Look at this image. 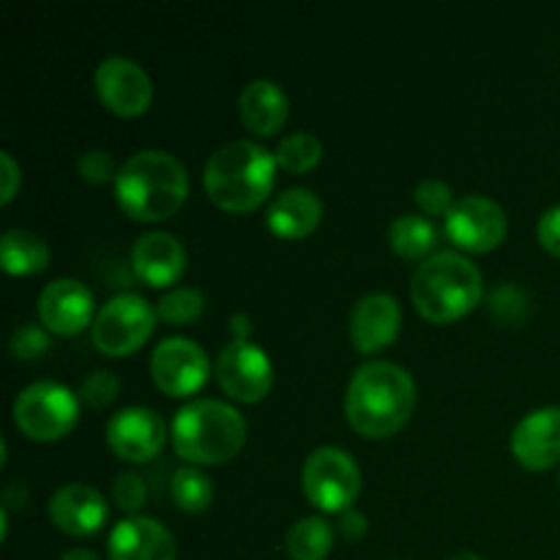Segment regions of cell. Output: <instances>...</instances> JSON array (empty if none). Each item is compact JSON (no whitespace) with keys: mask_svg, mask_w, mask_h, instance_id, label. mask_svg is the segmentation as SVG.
I'll list each match as a JSON object with an SVG mask.
<instances>
[{"mask_svg":"<svg viewBox=\"0 0 560 560\" xmlns=\"http://www.w3.org/2000/svg\"><path fill=\"white\" fill-rule=\"evenodd\" d=\"M120 394V377L109 370H96L82 381L80 397L82 402L91 405V408L102 410L107 405H113Z\"/></svg>","mask_w":560,"mask_h":560,"instance_id":"f1b7e54d","label":"cell"},{"mask_svg":"<svg viewBox=\"0 0 560 560\" xmlns=\"http://www.w3.org/2000/svg\"><path fill=\"white\" fill-rule=\"evenodd\" d=\"M301 490L320 512L345 514L361 492V470L345 448L320 446L304 459Z\"/></svg>","mask_w":560,"mask_h":560,"instance_id":"52a82bcc","label":"cell"},{"mask_svg":"<svg viewBox=\"0 0 560 560\" xmlns=\"http://www.w3.org/2000/svg\"><path fill=\"white\" fill-rule=\"evenodd\" d=\"M277 153L255 140H233L211 153L202 173L213 206L230 213H246L268 200L277 180Z\"/></svg>","mask_w":560,"mask_h":560,"instance_id":"3957f363","label":"cell"},{"mask_svg":"<svg viewBox=\"0 0 560 560\" xmlns=\"http://www.w3.org/2000/svg\"><path fill=\"white\" fill-rule=\"evenodd\" d=\"M36 312L42 326L49 334L74 337L82 328L91 326L93 317V293L80 279H55L38 293Z\"/></svg>","mask_w":560,"mask_h":560,"instance_id":"5bb4252c","label":"cell"},{"mask_svg":"<svg viewBox=\"0 0 560 560\" xmlns=\"http://www.w3.org/2000/svg\"><path fill=\"white\" fill-rule=\"evenodd\" d=\"M115 197L126 217L137 222H164L189 197V173L178 156L145 148L126 159L115 178Z\"/></svg>","mask_w":560,"mask_h":560,"instance_id":"7a4b0ae2","label":"cell"},{"mask_svg":"<svg viewBox=\"0 0 560 560\" xmlns=\"http://www.w3.org/2000/svg\"><path fill=\"white\" fill-rule=\"evenodd\" d=\"M485 290V277L459 252H435L419 262L410 279V301L430 323H454L476 310Z\"/></svg>","mask_w":560,"mask_h":560,"instance_id":"277c9868","label":"cell"},{"mask_svg":"<svg viewBox=\"0 0 560 560\" xmlns=\"http://www.w3.org/2000/svg\"><path fill=\"white\" fill-rule=\"evenodd\" d=\"M113 498H115V503L124 509V512H129L131 517H135V512H140V509L145 506V498H148L142 476L131 474V470L118 474V479H115V485H113Z\"/></svg>","mask_w":560,"mask_h":560,"instance_id":"1f68e13d","label":"cell"},{"mask_svg":"<svg viewBox=\"0 0 560 560\" xmlns=\"http://www.w3.org/2000/svg\"><path fill=\"white\" fill-rule=\"evenodd\" d=\"M206 310V299L197 288H173L156 301V317L164 323H175V326H186L195 323Z\"/></svg>","mask_w":560,"mask_h":560,"instance_id":"4316f807","label":"cell"},{"mask_svg":"<svg viewBox=\"0 0 560 560\" xmlns=\"http://www.w3.org/2000/svg\"><path fill=\"white\" fill-rule=\"evenodd\" d=\"M167 441V427L156 410L131 405L107 421V446L124 463H151Z\"/></svg>","mask_w":560,"mask_h":560,"instance_id":"4fadbf2b","label":"cell"},{"mask_svg":"<svg viewBox=\"0 0 560 560\" xmlns=\"http://www.w3.org/2000/svg\"><path fill=\"white\" fill-rule=\"evenodd\" d=\"M506 211L492 197L465 195L446 213V235L465 252H492L506 238Z\"/></svg>","mask_w":560,"mask_h":560,"instance_id":"8fae6325","label":"cell"},{"mask_svg":"<svg viewBox=\"0 0 560 560\" xmlns=\"http://www.w3.org/2000/svg\"><path fill=\"white\" fill-rule=\"evenodd\" d=\"M416 408V383L394 361H366L353 372L345 392V419L359 435H394L410 421Z\"/></svg>","mask_w":560,"mask_h":560,"instance_id":"6da1fadb","label":"cell"},{"mask_svg":"<svg viewBox=\"0 0 560 560\" xmlns=\"http://www.w3.org/2000/svg\"><path fill=\"white\" fill-rule=\"evenodd\" d=\"M230 326H233V339H249V317L233 315L230 317Z\"/></svg>","mask_w":560,"mask_h":560,"instance_id":"8d00e7d4","label":"cell"},{"mask_svg":"<svg viewBox=\"0 0 560 560\" xmlns=\"http://www.w3.org/2000/svg\"><path fill=\"white\" fill-rule=\"evenodd\" d=\"M413 200L416 206L421 208L424 217H446L452 211L454 200V191L446 180L441 178H424L419 186L413 189Z\"/></svg>","mask_w":560,"mask_h":560,"instance_id":"83f0119b","label":"cell"},{"mask_svg":"<svg viewBox=\"0 0 560 560\" xmlns=\"http://www.w3.org/2000/svg\"><path fill=\"white\" fill-rule=\"evenodd\" d=\"M170 441L189 465H222L244 448L246 421L222 399H195L175 413Z\"/></svg>","mask_w":560,"mask_h":560,"instance_id":"5b68a950","label":"cell"},{"mask_svg":"<svg viewBox=\"0 0 560 560\" xmlns=\"http://www.w3.org/2000/svg\"><path fill=\"white\" fill-rule=\"evenodd\" d=\"M366 528H370V523H366L364 514L355 512V509H348V512L342 514V520H339V534L350 541L364 539Z\"/></svg>","mask_w":560,"mask_h":560,"instance_id":"d590c367","label":"cell"},{"mask_svg":"<svg viewBox=\"0 0 560 560\" xmlns=\"http://www.w3.org/2000/svg\"><path fill=\"white\" fill-rule=\"evenodd\" d=\"M238 115L252 135L273 137L288 124V93L273 80H252L238 96Z\"/></svg>","mask_w":560,"mask_h":560,"instance_id":"44dd1931","label":"cell"},{"mask_svg":"<svg viewBox=\"0 0 560 560\" xmlns=\"http://www.w3.org/2000/svg\"><path fill=\"white\" fill-rule=\"evenodd\" d=\"M388 244L402 260H421L432 257L438 246V230L421 213H402L388 228Z\"/></svg>","mask_w":560,"mask_h":560,"instance_id":"603a6c76","label":"cell"},{"mask_svg":"<svg viewBox=\"0 0 560 560\" xmlns=\"http://www.w3.org/2000/svg\"><path fill=\"white\" fill-rule=\"evenodd\" d=\"M323 159V142L312 131H293L277 148V164L284 173L301 175Z\"/></svg>","mask_w":560,"mask_h":560,"instance_id":"484cf974","label":"cell"},{"mask_svg":"<svg viewBox=\"0 0 560 560\" xmlns=\"http://www.w3.org/2000/svg\"><path fill=\"white\" fill-rule=\"evenodd\" d=\"M536 233H539V244L545 246L550 255L560 257V206L547 208V211L541 213Z\"/></svg>","mask_w":560,"mask_h":560,"instance_id":"836d02e7","label":"cell"},{"mask_svg":"<svg viewBox=\"0 0 560 560\" xmlns=\"http://www.w3.org/2000/svg\"><path fill=\"white\" fill-rule=\"evenodd\" d=\"M80 419V399L58 381H36L14 399V424L36 443H55L69 435Z\"/></svg>","mask_w":560,"mask_h":560,"instance_id":"8992f818","label":"cell"},{"mask_svg":"<svg viewBox=\"0 0 560 560\" xmlns=\"http://www.w3.org/2000/svg\"><path fill=\"white\" fill-rule=\"evenodd\" d=\"M211 375V361L200 342L189 337H167L153 348L151 377L167 397H191Z\"/></svg>","mask_w":560,"mask_h":560,"instance_id":"30bf717a","label":"cell"},{"mask_svg":"<svg viewBox=\"0 0 560 560\" xmlns=\"http://www.w3.org/2000/svg\"><path fill=\"white\" fill-rule=\"evenodd\" d=\"M156 326V306L137 293H118L98 310L93 320V345L104 355H129L148 342Z\"/></svg>","mask_w":560,"mask_h":560,"instance_id":"ba28073f","label":"cell"},{"mask_svg":"<svg viewBox=\"0 0 560 560\" xmlns=\"http://www.w3.org/2000/svg\"><path fill=\"white\" fill-rule=\"evenodd\" d=\"M60 560H102V558L91 550H71L66 552V556H60Z\"/></svg>","mask_w":560,"mask_h":560,"instance_id":"74e56055","label":"cell"},{"mask_svg":"<svg viewBox=\"0 0 560 560\" xmlns=\"http://www.w3.org/2000/svg\"><path fill=\"white\" fill-rule=\"evenodd\" d=\"M334 547V528L323 517H301L284 536V550L293 560H323Z\"/></svg>","mask_w":560,"mask_h":560,"instance_id":"cb8c5ba5","label":"cell"},{"mask_svg":"<svg viewBox=\"0 0 560 560\" xmlns=\"http://www.w3.org/2000/svg\"><path fill=\"white\" fill-rule=\"evenodd\" d=\"M107 498L96 487L82 485V481L58 487L55 495L49 498V520L55 523V528L77 536V539L98 534L102 525L107 523Z\"/></svg>","mask_w":560,"mask_h":560,"instance_id":"9a60e30c","label":"cell"},{"mask_svg":"<svg viewBox=\"0 0 560 560\" xmlns=\"http://www.w3.org/2000/svg\"><path fill=\"white\" fill-rule=\"evenodd\" d=\"M109 560H175L178 545L167 525L153 517H126L107 539Z\"/></svg>","mask_w":560,"mask_h":560,"instance_id":"ac0fdd59","label":"cell"},{"mask_svg":"<svg viewBox=\"0 0 560 560\" xmlns=\"http://www.w3.org/2000/svg\"><path fill=\"white\" fill-rule=\"evenodd\" d=\"M402 328V310L388 293H366L350 312V342L364 355L388 348Z\"/></svg>","mask_w":560,"mask_h":560,"instance_id":"2e32d148","label":"cell"},{"mask_svg":"<svg viewBox=\"0 0 560 560\" xmlns=\"http://www.w3.org/2000/svg\"><path fill=\"white\" fill-rule=\"evenodd\" d=\"M217 381L235 402H260L273 386V364L260 345L230 339L217 355Z\"/></svg>","mask_w":560,"mask_h":560,"instance_id":"9c48e42d","label":"cell"},{"mask_svg":"<svg viewBox=\"0 0 560 560\" xmlns=\"http://www.w3.org/2000/svg\"><path fill=\"white\" fill-rule=\"evenodd\" d=\"M96 91L104 107L120 118H137L153 102V82L137 60L109 55L96 69Z\"/></svg>","mask_w":560,"mask_h":560,"instance_id":"7c38bea8","label":"cell"},{"mask_svg":"<svg viewBox=\"0 0 560 560\" xmlns=\"http://www.w3.org/2000/svg\"><path fill=\"white\" fill-rule=\"evenodd\" d=\"M77 170H80V175L88 184H109V180L115 184V178H118L115 159L107 151H102V148H91V151L82 153Z\"/></svg>","mask_w":560,"mask_h":560,"instance_id":"d6a6232c","label":"cell"},{"mask_svg":"<svg viewBox=\"0 0 560 560\" xmlns=\"http://www.w3.org/2000/svg\"><path fill=\"white\" fill-rule=\"evenodd\" d=\"M492 315L501 317L503 323H517L528 312V295L517 288V284H501L495 293L490 295Z\"/></svg>","mask_w":560,"mask_h":560,"instance_id":"4dcf8cb0","label":"cell"},{"mask_svg":"<svg viewBox=\"0 0 560 560\" xmlns=\"http://www.w3.org/2000/svg\"><path fill=\"white\" fill-rule=\"evenodd\" d=\"M135 273L151 288H170L186 271V249L167 230L142 233L131 246Z\"/></svg>","mask_w":560,"mask_h":560,"instance_id":"d6986e66","label":"cell"},{"mask_svg":"<svg viewBox=\"0 0 560 560\" xmlns=\"http://www.w3.org/2000/svg\"><path fill=\"white\" fill-rule=\"evenodd\" d=\"M448 560H481V556H476V552H470V550H463V552H457V556H452Z\"/></svg>","mask_w":560,"mask_h":560,"instance_id":"f35d334b","label":"cell"},{"mask_svg":"<svg viewBox=\"0 0 560 560\" xmlns=\"http://www.w3.org/2000/svg\"><path fill=\"white\" fill-rule=\"evenodd\" d=\"M170 492H173V501L180 512L200 514L213 503V481L197 465H184V468L175 470Z\"/></svg>","mask_w":560,"mask_h":560,"instance_id":"d4e9b609","label":"cell"},{"mask_svg":"<svg viewBox=\"0 0 560 560\" xmlns=\"http://www.w3.org/2000/svg\"><path fill=\"white\" fill-rule=\"evenodd\" d=\"M558 481H560V476H558Z\"/></svg>","mask_w":560,"mask_h":560,"instance_id":"ab89813d","label":"cell"},{"mask_svg":"<svg viewBox=\"0 0 560 560\" xmlns=\"http://www.w3.org/2000/svg\"><path fill=\"white\" fill-rule=\"evenodd\" d=\"M512 454L523 468L547 470L560 463V408H536L517 421Z\"/></svg>","mask_w":560,"mask_h":560,"instance_id":"e0dca14e","label":"cell"},{"mask_svg":"<svg viewBox=\"0 0 560 560\" xmlns=\"http://www.w3.org/2000/svg\"><path fill=\"white\" fill-rule=\"evenodd\" d=\"M0 167H3V197H0V202L9 206V202L14 200L16 189H20L22 173H20V164H16V159L11 156L9 151H0Z\"/></svg>","mask_w":560,"mask_h":560,"instance_id":"e575fe53","label":"cell"},{"mask_svg":"<svg viewBox=\"0 0 560 560\" xmlns=\"http://www.w3.org/2000/svg\"><path fill=\"white\" fill-rule=\"evenodd\" d=\"M0 262H3L5 273L33 277L49 266V246L33 230L11 228L0 238Z\"/></svg>","mask_w":560,"mask_h":560,"instance_id":"7402d4cb","label":"cell"},{"mask_svg":"<svg viewBox=\"0 0 560 560\" xmlns=\"http://www.w3.org/2000/svg\"><path fill=\"white\" fill-rule=\"evenodd\" d=\"M9 348L14 359H42L49 350V334L44 331V326H36V323H22V326H16L14 334H11Z\"/></svg>","mask_w":560,"mask_h":560,"instance_id":"f546056e","label":"cell"},{"mask_svg":"<svg viewBox=\"0 0 560 560\" xmlns=\"http://www.w3.org/2000/svg\"><path fill=\"white\" fill-rule=\"evenodd\" d=\"M323 219V200L306 186L282 189L266 211V224L273 235L284 241L306 238Z\"/></svg>","mask_w":560,"mask_h":560,"instance_id":"ffe728a7","label":"cell"}]
</instances>
